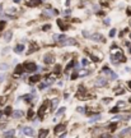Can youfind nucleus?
Here are the masks:
<instances>
[{
  "instance_id": "43",
  "label": "nucleus",
  "mask_w": 131,
  "mask_h": 138,
  "mask_svg": "<svg viewBox=\"0 0 131 138\" xmlns=\"http://www.w3.org/2000/svg\"><path fill=\"white\" fill-rule=\"evenodd\" d=\"M8 51H9V47H5V50H4V51H3V54H7Z\"/></svg>"
},
{
  "instance_id": "51",
  "label": "nucleus",
  "mask_w": 131,
  "mask_h": 138,
  "mask_svg": "<svg viewBox=\"0 0 131 138\" xmlns=\"http://www.w3.org/2000/svg\"><path fill=\"white\" fill-rule=\"evenodd\" d=\"M129 101H130V102H131V99H130V100H129Z\"/></svg>"
},
{
  "instance_id": "16",
  "label": "nucleus",
  "mask_w": 131,
  "mask_h": 138,
  "mask_svg": "<svg viewBox=\"0 0 131 138\" xmlns=\"http://www.w3.org/2000/svg\"><path fill=\"white\" fill-rule=\"evenodd\" d=\"M12 36H13V33H12V31H7V32H5L4 34H3V37H4V40L7 42H9L12 40Z\"/></svg>"
},
{
  "instance_id": "26",
  "label": "nucleus",
  "mask_w": 131,
  "mask_h": 138,
  "mask_svg": "<svg viewBox=\"0 0 131 138\" xmlns=\"http://www.w3.org/2000/svg\"><path fill=\"white\" fill-rule=\"evenodd\" d=\"M108 76H110V78L111 79H117V74L116 73H113V72H110V73H108Z\"/></svg>"
},
{
  "instance_id": "6",
  "label": "nucleus",
  "mask_w": 131,
  "mask_h": 138,
  "mask_svg": "<svg viewBox=\"0 0 131 138\" xmlns=\"http://www.w3.org/2000/svg\"><path fill=\"white\" fill-rule=\"evenodd\" d=\"M94 84H95L97 87H103V86H106V84H107V79H106L104 77H98V78L95 79Z\"/></svg>"
},
{
  "instance_id": "14",
  "label": "nucleus",
  "mask_w": 131,
  "mask_h": 138,
  "mask_svg": "<svg viewBox=\"0 0 131 138\" xmlns=\"http://www.w3.org/2000/svg\"><path fill=\"white\" fill-rule=\"evenodd\" d=\"M23 72H24V67L20 64V65H17V67H15L14 74H15V76H18V74H22V73H23Z\"/></svg>"
},
{
  "instance_id": "48",
  "label": "nucleus",
  "mask_w": 131,
  "mask_h": 138,
  "mask_svg": "<svg viewBox=\"0 0 131 138\" xmlns=\"http://www.w3.org/2000/svg\"><path fill=\"white\" fill-rule=\"evenodd\" d=\"M129 87H130V88H131V81H130V82H129Z\"/></svg>"
},
{
  "instance_id": "44",
  "label": "nucleus",
  "mask_w": 131,
  "mask_h": 138,
  "mask_svg": "<svg viewBox=\"0 0 131 138\" xmlns=\"http://www.w3.org/2000/svg\"><path fill=\"white\" fill-rule=\"evenodd\" d=\"M111 101V99H104V104H108Z\"/></svg>"
},
{
  "instance_id": "49",
  "label": "nucleus",
  "mask_w": 131,
  "mask_h": 138,
  "mask_svg": "<svg viewBox=\"0 0 131 138\" xmlns=\"http://www.w3.org/2000/svg\"><path fill=\"white\" fill-rule=\"evenodd\" d=\"M14 1H15V3H19V1H20V0H14Z\"/></svg>"
},
{
  "instance_id": "35",
  "label": "nucleus",
  "mask_w": 131,
  "mask_h": 138,
  "mask_svg": "<svg viewBox=\"0 0 131 138\" xmlns=\"http://www.w3.org/2000/svg\"><path fill=\"white\" fill-rule=\"evenodd\" d=\"M110 112H112V114H113V112H118V106H116V108H113V109H111Z\"/></svg>"
},
{
  "instance_id": "37",
  "label": "nucleus",
  "mask_w": 131,
  "mask_h": 138,
  "mask_svg": "<svg viewBox=\"0 0 131 138\" xmlns=\"http://www.w3.org/2000/svg\"><path fill=\"white\" fill-rule=\"evenodd\" d=\"M82 65H88V60H87V59H83V60H82Z\"/></svg>"
},
{
  "instance_id": "42",
  "label": "nucleus",
  "mask_w": 131,
  "mask_h": 138,
  "mask_svg": "<svg viewBox=\"0 0 131 138\" xmlns=\"http://www.w3.org/2000/svg\"><path fill=\"white\" fill-rule=\"evenodd\" d=\"M93 10H94V12L98 10V5H94V7H93Z\"/></svg>"
},
{
  "instance_id": "47",
  "label": "nucleus",
  "mask_w": 131,
  "mask_h": 138,
  "mask_svg": "<svg viewBox=\"0 0 131 138\" xmlns=\"http://www.w3.org/2000/svg\"><path fill=\"white\" fill-rule=\"evenodd\" d=\"M0 119H3V111H0Z\"/></svg>"
},
{
  "instance_id": "12",
  "label": "nucleus",
  "mask_w": 131,
  "mask_h": 138,
  "mask_svg": "<svg viewBox=\"0 0 131 138\" xmlns=\"http://www.w3.org/2000/svg\"><path fill=\"white\" fill-rule=\"evenodd\" d=\"M13 118H15V119H19V118H22L23 116V111L20 110V109H17V110H14L13 111Z\"/></svg>"
},
{
  "instance_id": "46",
  "label": "nucleus",
  "mask_w": 131,
  "mask_h": 138,
  "mask_svg": "<svg viewBox=\"0 0 131 138\" xmlns=\"http://www.w3.org/2000/svg\"><path fill=\"white\" fill-rule=\"evenodd\" d=\"M1 13H3V5L0 4V14H1Z\"/></svg>"
},
{
  "instance_id": "25",
  "label": "nucleus",
  "mask_w": 131,
  "mask_h": 138,
  "mask_svg": "<svg viewBox=\"0 0 131 138\" xmlns=\"http://www.w3.org/2000/svg\"><path fill=\"white\" fill-rule=\"evenodd\" d=\"M130 130H131L130 128H125V129H123V130H122V132H121V133H120V136H121V137H122V136H126V134L129 133Z\"/></svg>"
},
{
  "instance_id": "24",
  "label": "nucleus",
  "mask_w": 131,
  "mask_h": 138,
  "mask_svg": "<svg viewBox=\"0 0 131 138\" xmlns=\"http://www.w3.org/2000/svg\"><path fill=\"white\" fill-rule=\"evenodd\" d=\"M8 68H9V64H7V63H3V64H0V69H1V70H7Z\"/></svg>"
},
{
  "instance_id": "2",
  "label": "nucleus",
  "mask_w": 131,
  "mask_h": 138,
  "mask_svg": "<svg viewBox=\"0 0 131 138\" xmlns=\"http://www.w3.org/2000/svg\"><path fill=\"white\" fill-rule=\"evenodd\" d=\"M23 67H24V70L26 72H29V73H33V72H36L37 69V65L35 64V63H32V61H26L23 64Z\"/></svg>"
},
{
  "instance_id": "45",
  "label": "nucleus",
  "mask_w": 131,
  "mask_h": 138,
  "mask_svg": "<svg viewBox=\"0 0 131 138\" xmlns=\"http://www.w3.org/2000/svg\"><path fill=\"white\" fill-rule=\"evenodd\" d=\"M14 12H15V9H9L8 13H14Z\"/></svg>"
},
{
  "instance_id": "39",
  "label": "nucleus",
  "mask_w": 131,
  "mask_h": 138,
  "mask_svg": "<svg viewBox=\"0 0 131 138\" xmlns=\"http://www.w3.org/2000/svg\"><path fill=\"white\" fill-rule=\"evenodd\" d=\"M4 79H5V76L4 74H0V82H3Z\"/></svg>"
},
{
  "instance_id": "34",
  "label": "nucleus",
  "mask_w": 131,
  "mask_h": 138,
  "mask_svg": "<svg viewBox=\"0 0 131 138\" xmlns=\"http://www.w3.org/2000/svg\"><path fill=\"white\" fill-rule=\"evenodd\" d=\"M50 28H51V26H50V24H45V26L42 27V30H43V31H48Z\"/></svg>"
},
{
  "instance_id": "27",
  "label": "nucleus",
  "mask_w": 131,
  "mask_h": 138,
  "mask_svg": "<svg viewBox=\"0 0 131 138\" xmlns=\"http://www.w3.org/2000/svg\"><path fill=\"white\" fill-rule=\"evenodd\" d=\"M47 87H50L46 82H42V83H40V90H45V88H47Z\"/></svg>"
},
{
  "instance_id": "11",
  "label": "nucleus",
  "mask_w": 131,
  "mask_h": 138,
  "mask_svg": "<svg viewBox=\"0 0 131 138\" xmlns=\"http://www.w3.org/2000/svg\"><path fill=\"white\" fill-rule=\"evenodd\" d=\"M74 43H75V40H74V39H67V37H66V39L61 42V45L62 46H67V45H74Z\"/></svg>"
},
{
  "instance_id": "4",
  "label": "nucleus",
  "mask_w": 131,
  "mask_h": 138,
  "mask_svg": "<svg viewBox=\"0 0 131 138\" xmlns=\"http://www.w3.org/2000/svg\"><path fill=\"white\" fill-rule=\"evenodd\" d=\"M48 101L46 100V101H43V104L41 105V108H40V111H38V115L40 118H43V115H45V112L47 111V106H48Z\"/></svg>"
},
{
  "instance_id": "21",
  "label": "nucleus",
  "mask_w": 131,
  "mask_h": 138,
  "mask_svg": "<svg viewBox=\"0 0 131 138\" xmlns=\"http://www.w3.org/2000/svg\"><path fill=\"white\" fill-rule=\"evenodd\" d=\"M12 110H13V109H12L10 106H8V108L4 110V114L7 115V116H9V115H12Z\"/></svg>"
},
{
  "instance_id": "50",
  "label": "nucleus",
  "mask_w": 131,
  "mask_h": 138,
  "mask_svg": "<svg viewBox=\"0 0 131 138\" xmlns=\"http://www.w3.org/2000/svg\"><path fill=\"white\" fill-rule=\"evenodd\" d=\"M130 54H131V46H130Z\"/></svg>"
},
{
  "instance_id": "36",
  "label": "nucleus",
  "mask_w": 131,
  "mask_h": 138,
  "mask_svg": "<svg viewBox=\"0 0 131 138\" xmlns=\"http://www.w3.org/2000/svg\"><path fill=\"white\" fill-rule=\"evenodd\" d=\"M110 23H111L110 18H104V24H110Z\"/></svg>"
},
{
  "instance_id": "19",
  "label": "nucleus",
  "mask_w": 131,
  "mask_h": 138,
  "mask_svg": "<svg viewBox=\"0 0 131 138\" xmlns=\"http://www.w3.org/2000/svg\"><path fill=\"white\" fill-rule=\"evenodd\" d=\"M14 134H15V130H14V129H12V130L4 132V133H3V136H4V137H13Z\"/></svg>"
},
{
  "instance_id": "30",
  "label": "nucleus",
  "mask_w": 131,
  "mask_h": 138,
  "mask_svg": "<svg viewBox=\"0 0 131 138\" xmlns=\"http://www.w3.org/2000/svg\"><path fill=\"white\" fill-rule=\"evenodd\" d=\"M74 64H75V61H74V60H71V61L69 63V64H67V67H66V70H70V68L73 67Z\"/></svg>"
},
{
  "instance_id": "15",
  "label": "nucleus",
  "mask_w": 131,
  "mask_h": 138,
  "mask_svg": "<svg viewBox=\"0 0 131 138\" xmlns=\"http://www.w3.org/2000/svg\"><path fill=\"white\" fill-rule=\"evenodd\" d=\"M40 79H41V76H40V74H35V76L29 77V82L31 83H37Z\"/></svg>"
},
{
  "instance_id": "41",
  "label": "nucleus",
  "mask_w": 131,
  "mask_h": 138,
  "mask_svg": "<svg viewBox=\"0 0 131 138\" xmlns=\"http://www.w3.org/2000/svg\"><path fill=\"white\" fill-rule=\"evenodd\" d=\"M5 102V97H0V104H4Z\"/></svg>"
},
{
  "instance_id": "3",
  "label": "nucleus",
  "mask_w": 131,
  "mask_h": 138,
  "mask_svg": "<svg viewBox=\"0 0 131 138\" xmlns=\"http://www.w3.org/2000/svg\"><path fill=\"white\" fill-rule=\"evenodd\" d=\"M42 14L47 18H51L52 15H57V10H55V9H52V8H46L42 10Z\"/></svg>"
},
{
  "instance_id": "7",
  "label": "nucleus",
  "mask_w": 131,
  "mask_h": 138,
  "mask_svg": "<svg viewBox=\"0 0 131 138\" xmlns=\"http://www.w3.org/2000/svg\"><path fill=\"white\" fill-rule=\"evenodd\" d=\"M65 39H66V36H65V34H57V33L52 34V40H54L55 42H60L61 43Z\"/></svg>"
},
{
  "instance_id": "13",
  "label": "nucleus",
  "mask_w": 131,
  "mask_h": 138,
  "mask_svg": "<svg viewBox=\"0 0 131 138\" xmlns=\"http://www.w3.org/2000/svg\"><path fill=\"white\" fill-rule=\"evenodd\" d=\"M101 118H102V115H101V114L92 115V116H90V119H89V123H95V121L101 120Z\"/></svg>"
},
{
  "instance_id": "5",
  "label": "nucleus",
  "mask_w": 131,
  "mask_h": 138,
  "mask_svg": "<svg viewBox=\"0 0 131 138\" xmlns=\"http://www.w3.org/2000/svg\"><path fill=\"white\" fill-rule=\"evenodd\" d=\"M90 39H92L93 41H95V42H104L106 41L104 37L102 36L101 33H93L92 36H90Z\"/></svg>"
},
{
  "instance_id": "22",
  "label": "nucleus",
  "mask_w": 131,
  "mask_h": 138,
  "mask_svg": "<svg viewBox=\"0 0 131 138\" xmlns=\"http://www.w3.org/2000/svg\"><path fill=\"white\" fill-rule=\"evenodd\" d=\"M65 110H66V108H64V106H62V108L59 109V111L56 112V115H57V116H60V115H62V114L65 112Z\"/></svg>"
},
{
  "instance_id": "28",
  "label": "nucleus",
  "mask_w": 131,
  "mask_h": 138,
  "mask_svg": "<svg viewBox=\"0 0 131 138\" xmlns=\"http://www.w3.org/2000/svg\"><path fill=\"white\" fill-rule=\"evenodd\" d=\"M33 115H35V111L32 110V109H31L29 111H28V114H27V116H28V119H32V116Z\"/></svg>"
},
{
  "instance_id": "32",
  "label": "nucleus",
  "mask_w": 131,
  "mask_h": 138,
  "mask_svg": "<svg viewBox=\"0 0 131 138\" xmlns=\"http://www.w3.org/2000/svg\"><path fill=\"white\" fill-rule=\"evenodd\" d=\"M115 34H116V28H113V30L110 31V37H113Z\"/></svg>"
},
{
  "instance_id": "20",
  "label": "nucleus",
  "mask_w": 131,
  "mask_h": 138,
  "mask_svg": "<svg viewBox=\"0 0 131 138\" xmlns=\"http://www.w3.org/2000/svg\"><path fill=\"white\" fill-rule=\"evenodd\" d=\"M47 134H48V130H47V129H43V130L40 132L38 137H40V138H42V137H47Z\"/></svg>"
},
{
  "instance_id": "52",
  "label": "nucleus",
  "mask_w": 131,
  "mask_h": 138,
  "mask_svg": "<svg viewBox=\"0 0 131 138\" xmlns=\"http://www.w3.org/2000/svg\"><path fill=\"white\" fill-rule=\"evenodd\" d=\"M130 27H131V22H130Z\"/></svg>"
},
{
  "instance_id": "8",
  "label": "nucleus",
  "mask_w": 131,
  "mask_h": 138,
  "mask_svg": "<svg viewBox=\"0 0 131 138\" xmlns=\"http://www.w3.org/2000/svg\"><path fill=\"white\" fill-rule=\"evenodd\" d=\"M23 133L28 137H32L35 136V130H33L32 127H23Z\"/></svg>"
},
{
  "instance_id": "33",
  "label": "nucleus",
  "mask_w": 131,
  "mask_h": 138,
  "mask_svg": "<svg viewBox=\"0 0 131 138\" xmlns=\"http://www.w3.org/2000/svg\"><path fill=\"white\" fill-rule=\"evenodd\" d=\"M60 70H61V67H60V65H56V67H55V73L56 74L60 73Z\"/></svg>"
},
{
  "instance_id": "10",
  "label": "nucleus",
  "mask_w": 131,
  "mask_h": 138,
  "mask_svg": "<svg viewBox=\"0 0 131 138\" xmlns=\"http://www.w3.org/2000/svg\"><path fill=\"white\" fill-rule=\"evenodd\" d=\"M23 51H24V45H23V43H19V45H17L14 47V52H15V54H22Z\"/></svg>"
},
{
  "instance_id": "31",
  "label": "nucleus",
  "mask_w": 131,
  "mask_h": 138,
  "mask_svg": "<svg viewBox=\"0 0 131 138\" xmlns=\"http://www.w3.org/2000/svg\"><path fill=\"white\" fill-rule=\"evenodd\" d=\"M76 110H78V112H80V114H84L85 110H87V108H78Z\"/></svg>"
},
{
  "instance_id": "9",
  "label": "nucleus",
  "mask_w": 131,
  "mask_h": 138,
  "mask_svg": "<svg viewBox=\"0 0 131 138\" xmlns=\"http://www.w3.org/2000/svg\"><path fill=\"white\" fill-rule=\"evenodd\" d=\"M54 56H52L51 54H46L45 55V59H43V61L46 63V64H52V63H54Z\"/></svg>"
},
{
  "instance_id": "23",
  "label": "nucleus",
  "mask_w": 131,
  "mask_h": 138,
  "mask_svg": "<svg viewBox=\"0 0 131 138\" xmlns=\"http://www.w3.org/2000/svg\"><path fill=\"white\" fill-rule=\"evenodd\" d=\"M59 104V99H54V101L51 102V109H55Z\"/></svg>"
},
{
  "instance_id": "17",
  "label": "nucleus",
  "mask_w": 131,
  "mask_h": 138,
  "mask_svg": "<svg viewBox=\"0 0 131 138\" xmlns=\"http://www.w3.org/2000/svg\"><path fill=\"white\" fill-rule=\"evenodd\" d=\"M64 130H65V125H62V124L56 125V128H55V133L56 134H60L61 132H64Z\"/></svg>"
},
{
  "instance_id": "1",
  "label": "nucleus",
  "mask_w": 131,
  "mask_h": 138,
  "mask_svg": "<svg viewBox=\"0 0 131 138\" xmlns=\"http://www.w3.org/2000/svg\"><path fill=\"white\" fill-rule=\"evenodd\" d=\"M111 61L117 64L118 61H126V58H125L123 52L121 50H112V54H111Z\"/></svg>"
},
{
  "instance_id": "38",
  "label": "nucleus",
  "mask_w": 131,
  "mask_h": 138,
  "mask_svg": "<svg viewBox=\"0 0 131 138\" xmlns=\"http://www.w3.org/2000/svg\"><path fill=\"white\" fill-rule=\"evenodd\" d=\"M5 26V21H3V22H0V30H3V27Z\"/></svg>"
},
{
  "instance_id": "29",
  "label": "nucleus",
  "mask_w": 131,
  "mask_h": 138,
  "mask_svg": "<svg viewBox=\"0 0 131 138\" xmlns=\"http://www.w3.org/2000/svg\"><path fill=\"white\" fill-rule=\"evenodd\" d=\"M83 36L87 37V39H90V36H92V34H90L88 31H83Z\"/></svg>"
},
{
  "instance_id": "18",
  "label": "nucleus",
  "mask_w": 131,
  "mask_h": 138,
  "mask_svg": "<svg viewBox=\"0 0 131 138\" xmlns=\"http://www.w3.org/2000/svg\"><path fill=\"white\" fill-rule=\"evenodd\" d=\"M42 3V0H29L28 1V5L29 7H37V5H40Z\"/></svg>"
},
{
  "instance_id": "40",
  "label": "nucleus",
  "mask_w": 131,
  "mask_h": 138,
  "mask_svg": "<svg viewBox=\"0 0 131 138\" xmlns=\"http://www.w3.org/2000/svg\"><path fill=\"white\" fill-rule=\"evenodd\" d=\"M76 77H78V73H76V72H75V73H74L73 76H71V79H75Z\"/></svg>"
}]
</instances>
